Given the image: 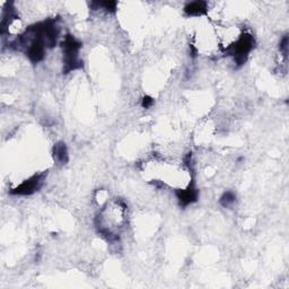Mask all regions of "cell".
Returning <instances> with one entry per match:
<instances>
[{
	"mask_svg": "<svg viewBox=\"0 0 289 289\" xmlns=\"http://www.w3.org/2000/svg\"><path fill=\"white\" fill-rule=\"evenodd\" d=\"M53 156L61 164H66L68 162V152H67V147L65 144H58L56 145L55 149H53Z\"/></svg>",
	"mask_w": 289,
	"mask_h": 289,
	"instance_id": "8992f818",
	"label": "cell"
},
{
	"mask_svg": "<svg viewBox=\"0 0 289 289\" xmlns=\"http://www.w3.org/2000/svg\"><path fill=\"white\" fill-rule=\"evenodd\" d=\"M235 201H236V194H235L234 192H230V191L225 192L220 198L221 206L225 208H229L230 206H233Z\"/></svg>",
	"mask_w": 289,
	"mask_h": 289,
	"instance_id": "52a82bcc",
	"label": "cell"
},
{
	"mask_svg": "<svg viewBox=\"0 0 289 289\" xmlns=\"http://www.w3.org/2000/svg\"><path fill=\"white\" fill-rule=\"evenodd\" d=\"M208 4L204 2H193L184 7V12L188 16H201L206 14Z\"/></svg>",
	"mask_w": 289,
	"mask_h": 289,
	"instance_id": "5b68a950",
	"label": "cell"
},
{
	"mask_svg": "<svg viewBox=\"0 0 289 289\" xmlns=\"http://www.w3.org/2000/svg\"><path fill=\"white\" fill-rule=\"evenodd\" d=\"M43 181V175H34L31 179L24 181L23 183H21L15 191H13V193L15 194H21V195H29L34 193L40 186L42 184Z\"/></svg>",
	"mask_w": 289,
	"mask_h": 289,
	"instance_id": "3957f363",
	"label": "cell"
},
{
	"mask_svg": "<svg viewBox=\"0 0 289 289\" xmlns=\"http://www.w3.org/2000/svg\"><path fill=\"white\" fill-rule=\"evenodd\" d=\"M153 103H154V101L153 99H150V97H144V100H142V106L146 109H148Z\"/></svg>",
	"mask_w": 289,
	"mask_h": 289,
	"instance_id": "ba28073f",
	"label": "cell"
},
{
	"mask_svg": "<svg viewBox=\"0 0 289 289\" xmlns=\"http://www.w3.org/2000/svg\"><path fill=\"white\" fill-rule=\"evenodd\" d=\"M82 43L73 35H67L62 42V53H64V71L68 74L70 71L82 68L83 62L79 59V51Z\"/></svg>",
	"mask_w": 289,
	"mask_h": 289,
	"instance_id": "6da1fadb",
	"label": "cell"
},
{
	"mask_svg": "<svg viewBox=\"0 0 289 289\" xmlns=\"http://www.w3.org/2000/svg\"><path fill=\"white\" fill-rule=\"evenodd\" d=\"M254 48V39L250 34H243L239 37L235 43L226 49L228 56L234 58L235 64L241 66L246 61L248 55Z\"/></svg>",
	"mask_w": 289,
	"mask_h": 289,
	"instance_id": "7a4b0ae2",
	"label": "cell"
},
{
	"mask_svg": "<svg viewBox=\"0 0 289 289\" xmlns=\"http://www.w3.org/2000/svg\"><path fill=\"white\" fill-rule=\"evenodd\" d=\"M198 190L195 189L193 183L188 185V188L184 190H179L176 192V197L179 199V202L182 207H186L189 204L195 202L198 200Z\"/></svg>",
	"mask_w": 289,
	"mask_h": 289,
	"instance_id": "277c9868",
	"label": "cell"
}]
</instances>
